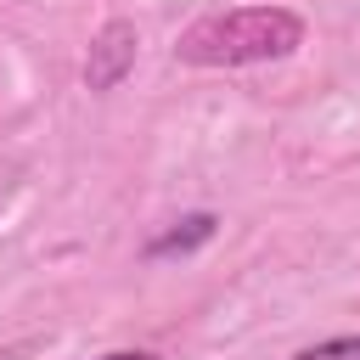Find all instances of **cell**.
I'll list each match as a JSON object with an SVG mask.
<instances>
[{"label":"cell","instance_id":"cell-2","mask_svg":"<svg viewBox=\"0 0 360 360\" xmlns=\"http://www.w3.org/2000/svg\"><path fill=\"white\" fill-rule=\"evenodd\" d=\"M135 56H141V28L124 22V17L101 22L96 39H90V51H84V84L101 90V96L118 90V84L135 73Z\"/></svg>","mask_w":360,"mask_h":360},{"label":"cell","instance_id":"cell-5","mask_svg":"<svg viewBox=\"0 0 360 360\" xmlns=\"http://www.w3.org/2000/svg\"><path fill=\"white\" fill-rule=\"evenodd\" d=\"M96 360H158L152 349H112V354H96Z\"/></svg>","mask_w":360,"mask_h":360},{"label":"cell","instance_id":"cell-3","mask_svg":"<svg viewBox=\"0 0 360 360\" xmlns=\"http://www.w3.org/2000/svg\"><path fill=\"white\" fill-rule=\"evenodd\" d=\"M214 236H219V214L197 208V214H180L169 231H158V236L146 242V259H186V253L208 248Z\"/></svg>","mask_w":360,"mask_h":360},{"label":"cell","instance_id":"cell-1","mask_svg":"<svg viewBox=\"0 0 360 360\" xmlns=\"http://www.w3.org/2000/svg\"><path fill=\"white\" fill-rule=\"evenodd\" d=\"M304 17L292 6H231L197 17L180 39L174 56L186 68H259V62H287L304 45Z\"/></svg>","mask_w":360,"mask_h":360},{"label":"cell","instance_id":"cell-4","mask_svg":"<svg viewBox=\"0 0 360 360\" xmlns=\"http://www.w3.org/2000/svg\"><path fill=\"white\" fill-rule=\"evenodd\" d=\"M292 360H360V332H343V338H321V343L298 349Z\"/></svg>","mask_w":360,"mask_h":360}]
</instances>
